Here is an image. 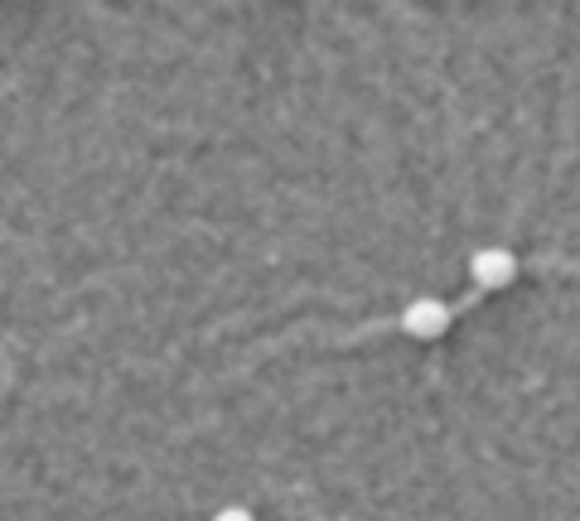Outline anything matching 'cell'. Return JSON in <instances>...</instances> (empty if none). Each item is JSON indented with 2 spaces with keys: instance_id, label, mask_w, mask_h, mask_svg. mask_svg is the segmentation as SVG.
Masks as SVG:
<instances>
[{
  "instance_id": "2",
  "label": "cell",
  "mask_w": 580,
  "mask_h": 521,
  "mask_svg": "<svg viewBox=\"0 0 580 521\" xmlns=\"http://www.w3.org/2000/svg\"><path fill=\"white\" fill-rule=\"evenodd\" d=\"M518 275V257L508 247H479L470 257V281L479 290H508Z\"/></svg>"
},
{
  "instance_id": "1",
  "label": "cell",
  "mask_w": 580,
  "mask_h": 521,
  "mask_svg": "<svg viewBox=\"0 0 580 521\" xmlns=\"http://www.w3.org/2000/svg\"><path fill=\"white\" fill-rule=\"evenodd\" d=\"M450 324H455V310H450L445 300H431V295L411 300L407 310H401V334H407V338H421V343L445 338Z\"/></svg>"
},
{
  "instance_id": "3",
  "label": "cell",
  "mask_w": 580,
  "mask_h": 521,
  "mask_svg": "<svg viewBox=\"0 0 580 521\" xmlns=\"http://www.w3.org/2000/svg\"><path fill=\"white\" fill-rule=\"evenodd\" d=\"M213 521H257V517H251V512H247L243 502H233V507H223V512L213 517Z\"/></svg>"
}]
</instances>
